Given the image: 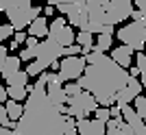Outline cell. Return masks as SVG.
I'll use <instances>...</instances> for the list:
<instances>
[{"mask_svg": "<svg viewBox=\"0 0 146 135\" xmlns=\"http://www.w3.org/2000/svg\"><path fill=\"white\" fill-rule=\"evenodd\" d=\"M63 89H66V96H68V98H76V96L83 92V89L79 87V83H66Z\"/></svg>", "mask_w": 146, "mask_h": 135, "instance_id": "obj_23", "label": "cell"}, {"mask_svg": "<svg viewBox=\"0 0 146 135\" xmlns=\"http://www.w3.org/2000/svg\"><path fill=\"white\" fill-rule=\"evenodd\" d=\"M63 135H79V133H76V129H66V133H63Z\"/></svg>", "mask_w": 146, "mask_h": 135, "instance_id": "obj_40", "label": "cell"}, {"mask_svg": "<svg viewBox=\"0 0 146 135\" xmlns=\"http://www.w3.org/2000/svg\"><path fill=\"white\" fill-rule=\"evenodd\" d=\"M87 68L83 76L76 83L83 92H90L96 98L98 107H107L111 109L116 105V96L120 89L129 85V70L120 68L116 61H111V57L90 52L85 57Z\"/></svg>", "mask_w": 146, "mask_h": 135, "instance_id": "obj_1", "label": "cell"}, {"mask_svg": "<svg viewBox=\"0 0 146 135\" xmlns=\"http://www.w3.org/2000/svg\"><path fill=\"white\" fill-rule=\"evenodd\" d=\"M120 135H133V131H131V126H129L127 122L122 124V129H120Z\"/></svg>", "mask_w": 146, "mask_h": 135, "instance_id": "obj_37", "label": "cell"}, {"mask_svg": "<svg viewBox=\"0 0 146 135\" xmlns=\"http://www.w3.org/2000/svg\"><path fill=\"white\" fill-rule=\"evenodd\" d=\"M0 135H18L15 131H9V129H5V126H0Z\"/></svg>", "mask_w": 146, "mask_h": 135, "instance_id": "obj_39", "label": "cell"}, {"mask_svg": "<svg viewBox=\"0 0 146 135\" xmlns=\"http://www.w3.org/2000/svg\"><path fill=\"white\" fill-rule=\"evenodd\" d=\"M20 57H9L7 59V63H5V68H2V79H7V76H11V74H15V72H20Z\"/></svg>", "mask_w": 146, "mask_h": 135, "instance_id": "obj_15", "label": "cell"}, {"mask_svg": "<svg viewBox=\"0 0 146 135\" xmlns=\"http://www.w3.org/2000/svg\"><path fill=\"white\" fill-rule=\"evenodd\" d=\"M133 7H137V11L146 13V0H137V2H133Z\"/></svg>", "mask_w": 146, "mask_h": 135, "instance_id": "obj_36", "label": "cell"}, {"mask_svg": "<svg viewBox=\"0 0 146 135\" xmlns=\"http://www.w3.org/2000/svg\"><path fill=\"white\" fill-rule=\"evenodd\" d=\"M129 92H131V94H133V96H135V98H137V96H142V87H144V85H142V81H137V79H129Z\"/></svg>", "mask_w": 146, "mask_h": 135, "instance_id": "obj_24", "label": "cell"}, {"mask_svg": "<svg viewBox=\"0 0 146 135\" xmlns=\"http://www.w3.org/2000/svg\"><path fill=\"white\" fill-rule=\"evenodd\" d=\"M85 68H87L85 57H63L59 61V79L63 83H70V81L76 83L83 76Z\"/></svg>", "mask_w": 146, "mask_h": 135, "instance_id": "obj_6", "label": "cell"}, {"mask_svg": "<svg viewBox=\"0 0 146 135\" xmlns=\"http://www.w3.org/2000/svg\"><path fill=\"white\" fill-rule=\"evenodd\" d=\"M35 57H37V52H35V50H29V48H24L22 52H20V61H31V59L35 61Z\"/></svg>", "mask_w": 146, "mask_h": 135, "instance_id": "obj_28", "label": "cell"}, {"mask_svg": "<svg viewBox=\"0 0 146 135\" xmlns=\"http://www.w3.org/2000/svg\"><path fill=\"white\" fill-rule=\"evenodd\" d=\"M133 100H135V96L129 92V87L120 89V92H118V96H116V105H118V107H127V105H133Z\"/></svg>", "mask_w": 146, "mask_h": 135, "instance_id": "obj_18", "label": "cell"}, {"mask_svg": "<svg viewBox=\"0 0 146 135\" xmlns=\"http://www.w3.org/2000/svg\"><path fill=\"white\" fill-rule=\"evenodd\" d=\"M76 133L79 135H105L107 133V124L94 120H76Z\"/></svg>", "mask_w": 146, "mask_h": 135, "instance_id": "obj_8", "label": "cell"}, {"mask_svg": "<svg viewBox=\"0 0 146 135\" xmlns=\"http://www.w3.org/2000/svg\"><path fill=\"white\" fill-rule=\"evenodd\" d=\"M13 33H15V31H13V26H11V24H0V44L5 42L7 37H11Z\"/></svg>", "mask_w": 146, "mask_h": 135, "instance_id": "obj_26", "label": "cell"}, {"mask_svg": "<svg viewBox=\"0 0 146 135\" xmlns=\"http://www.w3.org/2000/svg\"><path fill=\"white\" fill-rule=\"evenodd\" d=\"M0 9L7 13L9 24L13 26L15 33H22L24 28H29L44 11V7H37L29 0H0Z\"/></svg>", "mask_w": 146, "mask_h": 135, "instance_id": "obj_4", "label": "cell"}, {"mask_svg": "<svg viewBox=\"0 0 146 135\" xmlns=\"http://www.w3.org/2000/svg\"><path fill=\"white\" fill-rule=\"evenodd\" d=\"M81 46H76V44H72V46H68V48H63V57H81Z\"/></svg>", "mask_w": 146, "mask_h": 135, "instance_id": "obj_27", "label": "cell"}, {"mask_svg": "<svg viewBox=\"0 0 146 135\" xmlns=\"http://www.w3.org/2000/svg\"><path fill=\"white\" fill-rule=\"evenodd\" d=\"M7 100H9V96H7V87L0 85V105H7Z\"/></svg>", "mask_w": 146, "mask_h": 135, "instance_id": "obj_34", "label": "cell"}, {"mask_svg": "<svg viewBox=\"0 0 146 135\" xmlns=\"http://www.w3.org/2000/svg\"><path fill=\"white\" fill-rule=\"evenodd\" d=\"M7 113H9V120L11 122H20V118L24 116V105L15 103V100H7Z\"/></svg>", "mask_w": 146, "mask_h": 135, "instance_id": "obj_13", "label": "cell"}, {"mask_svg": "<svg viewBox=\"0 0 146 135\" xmlns=\"http://www.w3.org/2000/svg\"><path fill=\"white\" fill-rule=\"evenodd\" d=\"M109 113H111V118H113V120H122V109L118 107V105H113V107H111Z\"/></svg>", "mask_w": 146, "mask_h": 135, "instance_id": "obj_33", "label": "cell"}, {"mask_svg": "<svg viewBox=\"0 0 146 135\" xmlns=\"http://www.w3.org/2000/svg\"><path fill=\"white\" fill-rule=\"evenodd\" d=\"M52 13H55V7H52V5H48V7H44V11H42V15H44V18H50V15H52Z\"/></svg>", "mask_w": 146, "mask_h": 135, "instance_id": "obj_35", "label": "cell"}, {"mask_svg": "<svg viewBox=\"0 0 146 135\" xmlns=\"http://www.w3.org/2000/svg\"><path fill=\"white\" fill-rule=\"evenodd\" d=\"M46 94H48V98L52 100L57 107H61V105L68 103V96H66L63 85H46Z\"/></svg>", "mask_w": 146, "mask_h": 135, "instance_id": "obj_11", "label": "cell"}, {"mask_svg": "<svg viewBox=\"0 0 146 135\" xmlns=\"http://www.w3.org/2000/svg\"><path fill=\"white\" fill-rule=\"evenodd\" d=\"M26 39H29L26 33H13V39H11V42L15 44V46H20V44H26Z\"/></svg>", "mask_w": 146, "mask_h": 135, "instance_id": "obj_29", "label": "cell"}, {"mask_svg": "<svg viewBox=\"0 0 146 135\" xmlns=\"http://www.w3.org/2000/svg\"><path fill=\"white\" fill-rule=\"evenodd\" d=\"M29 37H37V39H39V37H48V18L39 15V18L29 26Z\"/></svg>", "mask_w": 146, "mask_h": 135, "instance_id": "obj_10", "label": "cell"}, {"mask_svg": "<svg viewBox=\"0 0 146 135\" xmlns=\"http://www.w3.org/2000/svg\"><path fill=\"white\" fill-rule=\"evenodd\" d=\"M66 26H68L66 18H57V20H52V22H50V26H48V37H57V33H59L61 28H66Z\"/></svg>", "mask_w": 146, "mask_h": 135, "instance_id": "obj_19", "label": "cell"}, {"mask_svg": "<svg viewBox=\"0 0 146 135\" xmlns=\"http://www.w3.org/2000/svg\"><path fill=\"white\" fill-rule=\"evenodd\" d=\"M46 76H48V85H61L63 83L59 79V74H55V72H46Z\"/></svg>", "mask_w": 146, "mask_h": 135, "instance_id": "obj_32", "label": "cell"}, {"mask_svg": "<svg viewBox=\"0 0 146 135\" xmlns=\"http://www.w3.org/2000/svg\"><path fill=\"white\" fill-rule=\"evenodd\" d=\"M144 124H146V118H144Z\"/></svg>", "mask_w": 146, "mask_h": 135, "instance_id": "obj_41", "label": "cell"}, {"mask_svg": "<svg viewBox=\"0 0 146 135\" xmlns=\"http://www.w3.org/2000/svg\"><path fill=\"white\" fill-rule=\"evenodd\" d=\"M135 63H137V70H140V76H142V85L146 87V55L144 52H137Z\"/></svg>", "mask_w": 146, "mask_h": 135, "instance_id": "obj_20", "label": "cell"}, {"mask_svg": "<svg viewBox=\"0 0 146 135\" xmlns=\"http://www.w3.org/2000/svg\"><path fill=\"white\" fill-rule=\"evenodd\" d=\"M122 124H124V120H113V118H111L109 122H107V133L105 135H120Z\"/></svg>", "mask_w": 146, "mask_h": 135, "instance_id": "obj_21", "label": "cell"}, {"mask_svg": "<svg viewBox=\"0 0 146 135\" xmlns=\"http://www.w3.org/2000/svg\"><path fill=\"white\" fill-rule=\"evenodd\" d=\"M137 74H140L137 66H131V68H129V76H131V79H137Z\"/></svg>", "mask_w": 146, "mask_h": 135, "instance_id": "obj_38", "label": "cell"}, {"mask_svg": "<svg viewBox=\"0 0 146 135\" xmlns=\"http://www.w3.org/2000/svg\"><path fill=\"white\" fill-rule=\"evenodd\" d=\"M87 18L90 24H105V26H116L131 18L135 11L133 2L129 0H85Z\"/></svg>", "mask_w": 146, "mask_h": 135, "instance_id": "obj_3", "label": "cell"}, {"mask_svg": "<svg viewBox=\"0 0 146 135\" xmlns=\"http://www.w3.org/2000/svg\"><path fill=\"white\" fill-rule=\"evenodd\" d=\"M29 85V74L26 70H20V72L7 76V87H26Z\"/></svg>", "mask_w": 146, "mask_h": 135, "instance_id": "obj_14", "label": "cell"}, {"mask_svg": "<svg viewBox=\"0 0 146 135\" xmlns=\"http://www.w3.org/2000/svg\"><path fill=\"white\" fill-rule=\"evenodd\" d=\"M61 57H63V48H61V46L52 39V37H46L44 42H39V48H37L35 61L42 66V70H46V68H50V66H55Z\"/></svg>", "mask_w": 146, "mask_h": 135, "instance_id": "obj_7", "label": "cell"}, {"mask_svg": "<svg viewBox=\"0 0 146 135\" xmlns=\"http://www.w3.org/2000/svg\"><path fill=\"white\" fill-rule=\"evenodd\" d=\"M133 107H135V111H137V116L144 120L146 118V96H137V98L133 100Z\"/></svg>", "mask_w": 146, "mask_h": 135, "instance_id": "obj_22", "label": "cell"}, {"mask_svg": "<svg viewBox=\"0 0 146 135\" xmlns=\"http://www.w3.org/2000/svg\"><path fill=\"white\" fill-rule=\"evenodd\" d=\"M7 124H9V113L5 105H0V126H7Z\"/></svg>", "mask_w": 146, "mask_h": 135, "instance_id": "obj_31", "label": "cell"}, {"mask_svg": "<svg viewBox=\"0 0 146 135\" xmlns=\"http://www.w3.org/2000/svg\"><path fill=\"white\" fill-rule=\"evenodd\" d=\"M7 59H9V50L0 44V72H2V68H5V63H7Z\"/></svg>", "mask_w": 146, "mask_h": 135, "instance_id": "obj_30", "label": "cell"}, {"mask_svg": "<svg viewBox=\"0 0 146 135\" xmlns=\"http://www.w3.org/2000/svg\"><path fill=\"white\" fill-rule=\"evenodd\" d=\"M111 35H98L96 44H94V50L92 52H98V55H105V50H109L111 48Z\"/></svg>", "mask_w": 146, "mask_h": 135, "instance_id": "obj_16", "label": "cell"}, {"mask_svg": "<svg viewBox=\"0 0 146 135\" xmlns=\"http://www.w3.org/2000/svg\"><path fill=\"white\" fill-rule=\"evenodd\" d=\"M94 35L92 33H85V31H81L76 33V46H81V50H83V57H87L94 50Z\"/></svg>", "mask_w": 146, "mask_h": 135, "instance_id": "obj_12", "label": "cell"}, {"mask_svg": "<svg viewBox=\"0 0 146 135\" xmlns=\"http://www.w3.org/2000/svg\"><path fill=\"white\" fill-rule=\"evenodd\" d=\"M94 116H96L98 122H105V124L111 120V113H109V109H107V107H98V109L94 111Z\"/></svg>", "mask_w": 146, "mask_h": 135, "instance_id": "obj_25", "label": "cell"}, {"mask_svg": "<svg viewBox=\"0 0 146 135\" xmlns=\"http://www.w3.org/2000/svg\"><path fill=\"white\" fill-rule=\"evenodd\" d=\"M116 35H118V39H120L124 46H129L131 50L142 52V48L146 46V24L144 22H131V24H127V26H120Z\"/></svg>", "mask_w": 146, "mask_h": 135, "instance_id": "obj_5", "label": "cell"}, {"mask_svg": "<svg viewBox=\"0 0 146 135\" xmlns=\"http://www.w3.org/2000/svg\"><path fill=\"white\" fill-rule=\"evenodd\" d=\"M111 61H116L120 68H131V63H133V50L129 48V46H124V44H120L118 48L111 50Z\"/></svg>", "mask_w": 146, "mask_h": 135, "instance_id": "obj_9", "label": "cell"}, {"mask_svg": "<svg viewBox=\"0 0 146 135\" xmlns=\"http://www.w3.org/2000/svg\"><path fill=\"white\" fill-rule=\"evenodd\" d=\"M7 96H9V100L22 103L29 98V92H26V87H7Z\"/></svg>", "mask_w": 146, "mask_h": 135, "instance_id": "obj_17", "label": "cell"}, {"mask_svg": "<svg viewBox=\"0 0 146 135\" xmlns=\"http://www.w3.org/2000/svg\"><path fill=\"white\" fill-rule=\"evenodd\" d=\"M29 98L24 103V116L15 124L18 135H63L66 116L46 94V85H26ZM63 107V105H61Z\"/></svg>", "mask_w": 146, "mask_h": 135, "instance_id": "obj_2", "label": "cell"}]
</instances>
